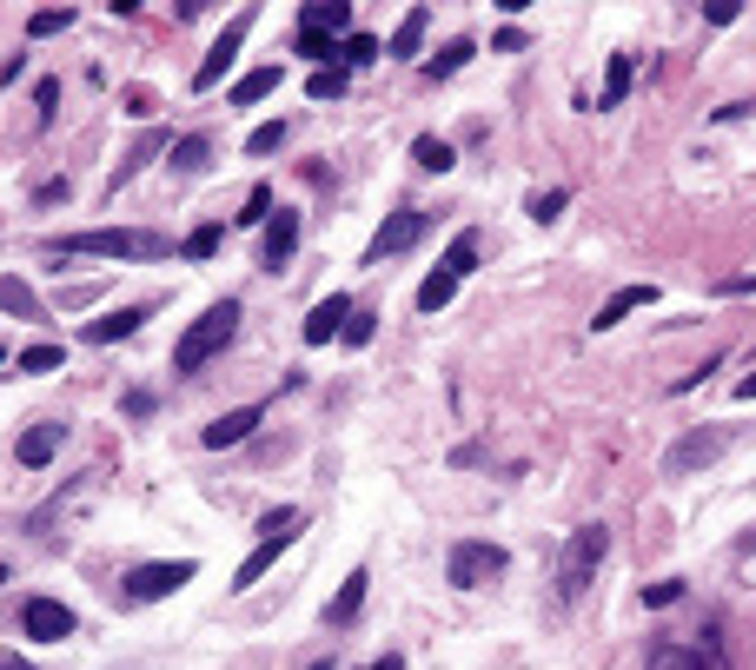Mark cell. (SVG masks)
Masks as SVG:
<instances>
[{
  "label": "cell",
  "mask_w": 756,
  "mask_h": 670,
  "mask_svg": "<svg viewBox=\"0 0 756 670\" xmlns=\"http://www.w3.org/2000/svg\"><path fill=\"white\" fill-rule=\"evenodd\" d=\"M46 252H86V259H166L173 239H166V233H139V226H93V233H53Z\"/></svg>",
  "instance_id": "1"
},
{
  "label": "cell",
  "mask_w": 756,
  "mask_h": 670,
  "mask_svg": "<svg viewBox=\"0 0 756 670\" xmlns=\"http://www.w3.org/2000/svg\"><path fill=\"white\" fill-rule=\"evenodd\" d=\"M232 332H239V299L206 306V312L179 332V346H173V372H199L206 359H219V352L232 346Z\"/></svg>",
  "instance_id": "2"
},
{
  "label": "cell",
  "mask_w": 756,
  "mask_h": 670,
  "mask_svg": "<svg viewBox=\"0 0 756 670\" xmlns=\"http://www.w3.org/2000/svg\"><path fill=\"white\" fill-rule=\"evenodd\" d=\"M604 552H611V532H604V525H578V532H571V545H565V565H558V598H565V605L591 591V578H598Z\"/></svg>",
  "instance_id": "3"
},
{
  "label": "cell",
  "mask_w": 756,
  "mask_h": 670,
  "mask_svg": "<svg viewBox=\"0 0 756 670\" xmlns=\"http://www.w3.org/2000/svg\"><path fill=\"white\" fill-rule=\"evenodd\" d=\"M505 565H511V558H505V545L465 538V545H452V558H445V578H452L458 591H485V585H491Z\"/></svg>",
  "instance_id": "4"
},
{
  "label": "cell",
  "mask_w": 756,
  "mask_h": 670,
  "mask_svg": "<svg viewBox=\"0 0 756 670\" xmlns=\"http://www.w3.org/2000/svg\"><path fill=\"white\" fill-rule=\"evenodd\" d=\"M193 578H199V565H193V558H173V565H139V571H126V598H133V605H159V598L186 591Z\"/></svg>",
  "instance_id": "5"
},
{
  "label": "cell",
  "mask_w": 756,
  "mask_h": 670,
  "mask_svg": "<svg viewBox=\"0 0 756 670\" xmlns=\"http://www.w3.org/2000/svg\"><path fill=\"white\" fill-rule=\"evenodd\" d=\"M724 445H731V439H724L717 425H711V432H704V425H697V432H684V439L664 452V478H691V472L717 465V458H724Z\"/></svg>",
  "instance_id": "6"
},
{
  "label": "cell",
  "mask_w": 756,
  "mask_h": 670,
  "mask_svg": "<svg viewBox=\"0 0 756 670\" xmlns=\"http://www.w3.org/2000/svg\"><path fill=\"white\" fill-rule=\"evenodd\" d=\"M246 33H252V13H232V20H226V33L213 40V53L199 60V73H193V86H199V93H206V86H219V80L232 73V60H239Z\"/></svg>",
  "instance_id": "7"
},
{
  "label": "cell",
  "mask_w": 756,
  "mask_h": 670,
  "mask_svg": "<svg viewBox=\"0 0 756 670\" xmlns=\"http://www.w3.org/2000/svg\"><path fill=\"white\" fill-rule=\"evenodd\" d=\"M425 239V213L418 206H405V213H392L379 233H372V246H365V266H385L392 252H405V246H418Z\"/></svg>",
  "instance_id": "8"
},
{
  "label": "cell",
  "mask_w": 756,
  "mask_h": 670,
  "mask_svg": "<svg viewBox=\"0 0 756 670\" xmlns=\"http://www.w3.org/2000/svg\"><path fill=\"white\" fill-rule=\"evenodd\" d=\"M20 625H27L33 645H66V638H73V611H66L60 598H27Z\"/></svg>",
  "instance_id": "9"
},
{
  "label": "cell",
  "mask_w": 756,
  "mask_h": 670,
  "mask_svg": "<svg viewBox=\"0 0 756 670\" xmlns=\"http://www.w3.org/2000/svg\"><path fill=\"white\" fill-rule=\"evenodd\" d=\"M345 319H352V299H345V292H325V299H319V306L305 312L299 339H305V346H332V339L345 332Z\"/></svg>",
  "instance_id": "10"
},
{
  "label": "cell",
  "mask_w": 756,
  "mask_h": 670,
  "mask_svg": "<svg viewBox=\"0 0 756 670\" xmlns=\"http://www.w3.org/2000/svg\"><path fill=\"white\" fill-rule=\"evenodd\" d=\"M259 419H266V405H239V412H226V419H213V425L199 432V445H206V452H226V445H246Z\"/></svg>",
  "instance_id": "11"
},
{
  "label": "cell",
  "mask_w": 756,
  "mask_h": 670,
  "mask_svg": "<svg viewBox=\"0 0 756 670\" xmlns=\"http://www.w3.org/2000/svg\"><path fill=\"white\" fill-rule=\"evenodd\" d=\"M146 319H153L146 306H120V312H106V319H86V326H80V339H86V346H113V339H133Z\"/></svg>",
  "instance_id": "12"
},
{
  "label": "cell",
  "mask_w": 756,
  "mask_h": 670,
  "mask_svg": "<svg viewBox=\"0 0 756 670\" xmlns=\"http://www.w3.org/2000/svg\"><path fill=\"white\" fill-rule=\"evenodd\" d=\"M352 27V0H305L299 7V33H325V40H339Z\"/></svg>",
  "instance_id": "13"
},
{
  "label": "cell",
  "mask_w": 756,
  "mask_h": 670,
  "mask_svg": "<svg viewBox=\"0 0 756 670\" xmlns=\"http://www.w3.org/2000/svg\"><path fill=\"white\" fill-rule=\"evenodd\" d=\"M638 306H657V286H618V292L598 306V319H591V326H598V332H611V326H624Z\"/></svg>",
  "instance_id": "14"
},
{
  "label": "cell",
  "mask_w": 756,
  "mask_h": 670,
  "mask_svg": "<svg viewBox=\"0 0 756 670\" xmlns=\"http://www.w3.org/2000/svg\"><path fill=\"white\" fill-rule=\"evenodd\" d=\"M66 445V425H33V432H20V445H13V458L27 465V472H40V465H53V452Z\"/></svg>",
  "instance_id": "15"
},
{
  "label": "cell",
  "mask_w": 756,
  "mask_h": 670,
  "mask_svg": "<svg viewBox=\"0 0 756 670\" xmlns=\"http://www.w3.org/2000/svg\"><path fill=\"white\" fill-rule=\"evenodd\" d=\"M292 246H299V213H286V206H279V213L266 219V266L279 272V266L292 259Z\"/></svg>",
  "instance_id": "16"
},
{
  "label": "cell",
  "mask_w": 756,
  "mask_h": 670,
  "mask_svg": "<svg viewBox=\"0 0 756 670\" xmlns=\"http://www.w3.org/2000/svg\"><path fill=\"white\" fill-rule=\"evenodd\" d=\"M279 552H292V538H259V545H252V558L232 571V591H252V585H259V578L279 565Z\"/></svg>",
  "instance_id": "17"
},
{
  "label": "cell",
  "mask_w": 756,
  "mask_h": 670,
  "mask_svg": "<svg viewBox=\"0 0 756 670\" xmlns=\"http://www.w3.org/2000/svg\"><path fill=\"white\" fill-rule=\"evenodd\" d=\"M365 591H372V571H352V578L339 585V598L325 605V625H352V618L365 611Z\"/></svg>",
  "instance_id": "18"
},
{
  "label": "cell",
  "mask_w": 756,
  "mask_h": 670,
  "mask_svg": "<svg viewBox=\"0 0 756 670\" xmlns=\"http://www.w3.org/2000/svg\"><path fill=\"white\" fill-rule=\"evenodd\" d=\"M279 80H286L279 66H252V73H246V80H239V86L226 93V106H259L266 93H279Z\"/></svg>",
  "instance_id": "19"
},
{
  "label": "cell",
  "mask_w": 756,
  "mask_h": 670,
  "mask_svg": "<svg viewBox=\"0 0 756 670\" xmlns=\"http://www.w3.org/2000/svg\"><path fill=\"white\" fill-rule=\"evenodd\" d=\"M425 27H432V13H425V7H412V13L398 20V33H392V60H418V47H425Z\"/></svg>",
  "instance_id": "20"
},
{
  "label": "cell",
  "mask_w": 756,
  "mask_h": 670,
  "mask_svg": "<svg viewBox=\"0 0 756 670\" xmlns=\"http://www.w3.org/2000/svg\"><path fill=\"white\" fill-rule=\"evenodd\" d=\"M412 159H418L425 173H452V166H458L452 140H438V133H418V140H412Z\"/></svg>",
  "instance_id": "21"
},
{
  "label": "cell",
  "mask_w": 756,
  "mask_h": 670,
  "mask_svg": "<svg viewBox=\"0 0 756 670\" xmlns=\"http://www.w3.org/2000/svg\"><path fill=\"white\" fill-rule=\"evenodd\" d=\"M159 146H173V140H166V133H146V140H139V146H133V153L120 159V173L106 179V193H120V186H126V179H133V173H139V166H146V159L159 153Z\"/></svg>",
  "instance_id": "22"
},
{
  "label": "cell",
  "mask_w": 756,
  "mask_h": 670,
  "mask_svg": "<svg viewBox=\"0 0 756 670\" xmlns=\"http://www.w3.org/2000/svg\"><path fill=\"white\" fill-rule=\"evenodd\" d=\"M0 312H13V319H40V292H33L27 279H0Z\"/></svg>",
  "instance_id": "23"
},
{
  "label": "cell",
  "mask_w": 756,
  "mask_h": 670,
  "mask_svg": "<svg viewBox=\"0 0 756 670\" xmlns=\"http://www.w3.org/2000/svg\"><path fill=\"white\" fill-rule=\"evenodd\" d=\"M472 53H478V40H452L445 53H432V60H425V80H452V73H458Z\"/></svg>",
  "instance_id": "24"
},
{
  "label": "cell",
  "mask_w": 756,
  "mask_h": 670,
  "mask_svg": "<svg viewBox=\"0 0 756 670\" xmlns=\"http://www.w3.org/2000/svg\"><path fill=\"white\" fill-rule=\"evenodd\" d=\"M631 93V53H611L604 60V93H598V106H618Z\"/></svg>",
  "instance_id": "25"
},
{
  "label": "cell",
  "mask_w": 756,
  "mask_h": 670,
  "mask_svg": "<svg viewBox=\"0 0 756 670\" xmlns=\"http://www.w3.org/2000/svg\"><path fill=\"white\" fill-rule=\"evenodd\" d=\"M213 159V140L206 133H186V140H173V173H199Z\"/></svg>",
  "instance_id": "26"
},
{
  "label": "cell",
  "mask_w": 756,
  "mask_h": 670,
  "mask_svg": "<svg viewBox=\"0 0 756 670\" xmlns=\"http://www.w3.org/2000/svg\"><path fill=\"white\" fill-rule=\"evenodd\" d=\"M452 279H465V272H478V233H458L452 246H445V259H438Z\"/></svg>",
  "instance_id": "27"
},
{
  "label": "cell",
  "mask_w": 756,
  "mask_h": 670,
  "mask_svg": "<svg viewBox=\"0 0 756 670\" xmlns=\"http://www.w3.org/2000/svg\"><path fill=\"white\" fill-rule=\"evenodd\" d=\"M53 365H66V346H27V352H13V372H27V379H40Z\"/></svg>",
  "instance_id": "28"
},
{
  "label": "cell",
  "mask_w": 756,
  "mask_h": 670,
  "mask_svg": "<svg viewBox=\"0 0 756 670\" xmlns=\"http://www.w3.org/2000/svg\"><path fill=\"white\" fill-rule=\"evenodd\" d=\"M452 292H458V279H452V272L438 266V272H432V279L418 286V312H445V306H452Z\"/></svg>",
  "instance_id": "29"
},
{
  "label": "cell",
  "mask_w": 756,
  "mask_h": 670,
  "mask_svg": "<svg viewBox=\"0 0 756 670\" xmlns=\"http://www.w3.org/2000/svg\"><path fill=\"white\" fill-rule=\"evenodd\" d=\"M691 670H731V651H724L717 631H697V645H691Z\"/></svg>",
  "instance_id": "30"
},
{
  "label": "cell",
  "mask_w": 756,
  "mask_h": 670,
  "mask_svg": "<svg viewBox=\"0 0 756 670\" xmlns=\"http://www.w3.org/2000/svg\"><path fill=\"white\" fill-rule=\"evenodd\" d=\"M379 53H385L379 33H345V40H339V60H345V66H372Z\"/></svg>",
  "instance_id": "31"
},
{
  "label": "cell",
  "mask_w": 756,
  "mask_h": 670,
  "mask_svg": "<svg viewBox=\"0 0 756 670\" xmlns=\"http://www.w3.org/2000/svg\"><path fill=\"white\" fill-rule=\"evenodd\" d=\"M66 27H73V7H40V13L27 20V33H33V40H46V33H66Z\"/></svg>",
  "instance_id": "32"
},
{
  "label": "cell",
  "mask_w": 756,
  "mask_h": 670,
  "mask_svg": "<svg viewBox=\"0 0 756 670\" xmlns=\"http://www.w3.org/2000/svg\"><path fill=\"white\" fill-rule=\"evenodd\" d=\"M279 146H286V120H266V126H252V140H246L252 159H266V153H279Z\"/></svg>",
  "instance_id": "33"
},
{
  "label": "cell",
  "mask_w": 756,
  "mask_h": 670,
  "mask_svg": "<svg viewBox=\"0 0 756 670\" xmlns=\"http://www.w3.org/2000/svg\"><path fill=\"white\" fill-rule=\"evenodd\" d=\"M565 206H571V193H565V186H551V193H531V206H525V213H531L538 226H551Z\"/></svg>",
  "instance_id": "34"
},
{
  "label": "cell",
  "mask_w": 756,
  "mask_h": 670,
  "mask_svg": "<svg viewBox=\"0 0 756 670\" xmlns=\"http://www.w3.org/2000/svg\"><path fill=\"white\" fill-rule=\"evenodd\" d=\"M305 93H312V100H339V93H345V66H319V73L305 80Z\"/></svg>",
  "instance_id": "35"
},
{
  "label": "cell",
  "mask_w": 756,
  "mask_h": 670,
  "mask_svg": "<svg viewBox=\"0 0 756 670\" xmlns=\"http://www.w3.org/2000/svg\"><path fill=\"white\" fill-rule=\"evenodd\" d=\"M266 219H272V186L259 179V186L246 193V213H239V226H266Z\"/></svg>",
  "instance_id": "36"
},
{
  "label": "cell",
  "mask_w": 756,
  "mask_h": 670,
  "mask_svg": "<svg viewBox=\"0 0 756 670\" xmlns=\"http://www.w3.org/2000/svg\"><path fill=\"white\" fill-rule=\"evenodd\" d=\"M219 239H226V233H219V226H193V233H186V246H179V252H186V259H213V252H219Z\"/></svg>",
  "instance_id": "37"
},
{
  "label": "cell",
  "mask_w": 756,
  "mask_h": 670,
  "mask_svg": "<svg viewBox=\"0 0 756 670\" xmlns=\"http://www.w3.org/2000/svg\"><path fill=\"white\" fill-rule=\"evenodd\" d=\"M372 332H379V312H365V306H352V319H345V346H372Z\"/></svg>",
  "instance_id": "38"
},
{
  "label": "cell",
  "mask_w": 756,
  "mask_h": 670,
  "mask_svg": "<svg viewBox=\"0 0 756 670\" xmlns=\"http://www.w3.org/2000/svg\"><path fill=\"white\" fill-rule=\"evenodd\" d=\"M292 47H299V53H305L312 66H332V53H339V40H325V33H299Z\"/></svg>",
  "instance_id": "39"
},
{
  "label": "cell",
  "mask_w": 756,
  "mask_h": 670,
  "mask_svg": "<svg viewBox=\"0 0 756 670\" xmlns=\"http://www.w3.org/2000/svg\"><path fill=\"white\" fill-rule=\"evenodd\" d=\"M677 598H684V585H677V578H664V585H644V605H651V611H664V605H677Z\"/></svg>",
  "instance_id": "40"
},
{
  "label": "cell",
  "mask_w": 756,
  "mask_h": 670,
  "mask_svg": "<svg viewBox=\"0 0 756 670\" xmlns=\"http://www.w3.org/2000/svg\"><path fill=\"white\" fill-rule=\"evenodd\" d=\"M651 670H691V651H677V645H651Z\"/></svg>",
  "instance_id": "41"
},
{
  "label": "cell",
  "mask_w": 756,
  "mask_h": 670,
  "mask_svg": "<svg viewBox=\"0 0 756 670\" xmlns=\"http://www.w3.org/2000/svg\"><path fill=\"white\" fill-rule=\"evenodd\" d=\"M33 100H40V126H53V106H60V80H40V86H33Z\"/></svg>",
  "instance_id": "42"
},
{
  "label": "cell",
  "mask_w": 756,
  "mask_h": 670,
  "mask_svg": "<svg viewBox=\"0 0 756 670\" xmlns=\"http://www.w3.org/2000/svg\"><path fill=\"white\" fill-rule=\"evenodd\" d=\"M491 53H525V27H498L491 33Z\"/></svg>",
  "instance_id": "43"
},
{
  "label": "cell",
  "mask_w": 756,
  "mask_h": 670,
  "mask_svg": "<svg viewBox=\"0 0 756 670\" xmlns=\"http://www.w3.org/2000/svg\"><path fill=\"white\" fill-rule=\"evenodd\" d=\"M66 193H73V186H66V179H46V186H40V193H33V199H40V206H60V199H66Z\"/></svg>",
  "instance_id": "44"
},
{
  "label": "cell",
  "mask_w": 756,
  "mask_h": 670,
  "mask_svg": "<svg viewBox=\"0 0 756 670\" xmlns=\"http://www.w3.org/2000/svg\"><path fill=\"white\" fill-rule=\"evenodd\" d=\"M153 412V392H126V419H146Z\"/></svg>",
  "instance_id": "45"
},
{
  "label": "cell",
  "mask_w": 756,
  "mask_h": 670,
  "mask_svg": "<svg viewBox=\"0 0 756 670\" xmlns=\"http://www.w3.org/2000/svg\"><path fill=\"white\" fill-rule=\"evenodd\" d=\"M365 670H405V658H398V651H385V658H372Z\"/></svg>",
  "instance_id": "46"
},
{
  "label": "cell",
  "mask_w": 756,
  "mask_h": 670,
  "mask_svg": "<svg viewBox=\"0 0 756 670\" xmlns=\"http://www.w3.org/2000/svg\"><path fill=\"white\" fill-rule=\"evenodd\" d=\"M724 292H756V272L750 279H724Z\"/></svg>",
  "instance_id": "47"
},
{
  "label": "cell",
  "mask_w": 756,
  "mask_h": 670,
  "mask_svg": "<svg viewBox=\"0 0 756 670\" xmlns=\"http://www.w3.org/2000/svg\"><path fill=\"white\" fill-rule=\"evenodd\" d=\"M737 399H756V372H750V379H737Z\"/></svg>",
  "instance_id": "48"
},
{
  "label": "cell",
  "mask_w": 756,
  "mask_h": 670,
  "mask_svg": "<svg viewBox=\"0 0 756 670\" xmlns=\"http://www.w3.org/2000/svg\"><path fill=\"white\" fill-rule=\"evenodd\" d=\"M0 670H33V664H20V658H7V651H0Z\"/></svg>",
  "instance_id": "49"
},
{
  "label": "cell",
  "mask_w": 756,
  "mask_h": 670,
  "mask_svg": "<svg viewBox=\"0 0 756 670\" xmlns=\"http://www.w3.org/2000/svg\"><path fill=\"white\" fill-rule=\"evenodd\" d=\"M0 585H7V565H0Z\"/></svg>",
  "instance_id": "50"
},
{
  "label": "cell",
  "mask_w": 756,
  "mask_h": 670,
  "mask_svg": "<svg viewBox=\"0 0 756 670\" xmlns=\"http://www.w3.org/2000/svg\"><path fill=\"white\" fill-rule=\"evenodd\" d=\"M0 365H7V352H0Z\"/></svg>",
  "instance_id": "51"
}]
</instances>
